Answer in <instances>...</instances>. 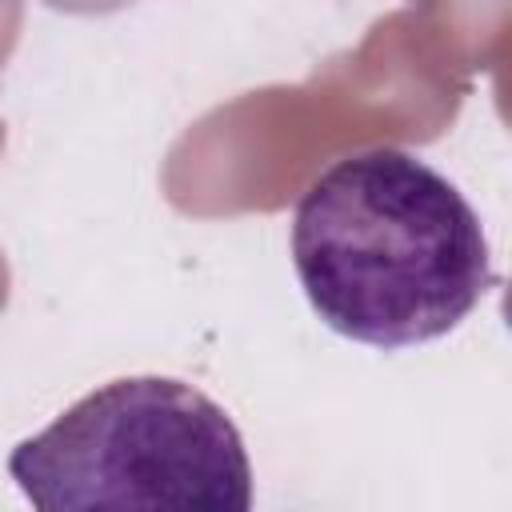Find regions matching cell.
Here are the masks:
<instances>
[{"label": "cell", "instance_id": "cell-1", "mask_svg": "<svg viewBox=\"0 0 512 512\" xmlns=\"http://www.w3.org/2000/svg\"><path fill=\"white\" fill-rule=\"evenodd\" d=\"M292 260L320 320L376 348L452 332L496 280L472 204L400 148L344 156L308 184Z\"/></svg>", "mask_w": 512, "mask_h": 512}, {"label": "cell", "instance_id": "cell-2", "mask_svg": "<svg viewBox=\"0 0 512 512\" xmlns=\"http://www.w3.org/2000/svg\"><path fill=\"white\" fill-rule=\"evenodd\" d=\"M8 472L32 512H252L232 416L172 376H124L20 440Z\"/></svg>", "mask_w": 512, "mask_h": 512}]
</instances>
